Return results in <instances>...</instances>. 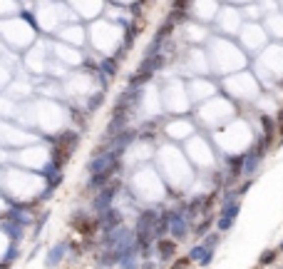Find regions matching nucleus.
I'll use <instances>...</instances> for the list:
<instances>
[{"instance_id": "obj_13", "label": "nucleus", "mask_w": 283, "mask_h": 269, "mask_svg": "<svg viewBox=\"0 0 283 269\" xmlns=\"http://www.w3.org/2000/svg\"><path fill=\"white\" fill-rule=\"evenodd\" d=\"M119 259H122V254H119L117 249H100V252L95 254V262H97V267H102V269L119 267Z\"/></svg>"}, {"instance_id": "obj_18", "label": "nucleus", "mask_w": 283, "mask_h": 269, "mask_svg": "<svg viewBox=\"0 0 283 269\" xmlns=\"http://www.w3.org/2000/svg\"><path fill=\"white\" fill-rule=\"evenodd\" d=\"M278 259V252H276V247H271V249H263L261 254H258V267H268V264H273Z\"/></svg>"}, {"instance_id": "obj_16", "label": "nucleus", "mask_w": 283, "mask_h": 269, "mask_svg": "<svg viewBox=\"0 0 283 269\" xmlns=\"http://www.w3.org/2000/svg\"><path fill=\"white\" fill-rule=\"evenodd\" d=\"M18 259H20V244L10 242V244H8V249H5V254H3V262L13 267V264H15Z\"/></svg>"}, {"instance_id": "obj_20", "label": "nucleus", "mask_w": 283, "mask_h": 269, "mask_svg": "<svg viewBox=\"0 0 283 269\" xmlns=\"http://www.w3.org/2000/svg\"><path fill=\"white\" fill-rule=\"evenodd\" d=\"M189 257L184 254V257H174L172 262H169V269H189Z\"/></svg>"}, {"instance_id": "obj_24", "label": "nucleus", "mask_w": 283, "mask_h": 269, "mask_svg": "<svg viewBox=\"0 0 283 269\" xmlns=\"http://www.w3.org/2000/svg\"><path fill=\"white\" fill-rule=\"evenodd\" d=\"M0 269H10V264H5L3 259H0Z\"/></svg>"}, {"instance_id": "obj_3", "label": "nucleus", "mask_w": 283, "mask_h": 269, "mask_svg": "<svg viewBox=\"0 0 283 269\" xmlns=\"http://www.w3.org/2000/svg\"><path fill=\"white\" fill-rule=\"evenodd\" d=\"M196 130H199V125L191 118V112H186V115H164V118H161V137L174 142V145L189 140Z\"/></svg>"}, {"instance_id": "obj_12", "label": "nucleus", "mask_w": 283, "mask_h": 269, "mask_svg": "<svg viewBox=\"0 0 283 269\" xmlns=\"http://www.w3.org/2000/svg\"><path fill=\"white\" fill-rule=\"evenodd\" d=\"M0 232L8 237V242H15L20 244L23 237H25V227L18 224V222H10V219H0Z\"/></svg>"}, {"instance_id": "obj_11", "label": "nucleus", "mask_w": 283, "mask_h": 269, "mask_svg": "<svg viewBox=\"0 0 283 269\" xmlns=\"http://www.w3.org/2000/svg\"><path fill=\"white\" fill-rule=\"evenodd\" d=\"M104 102H107V90L97 88V90H92L90 95H85V100H82V110H85L87 118H92L95 112H100V110H102V105H104Z\"/></svg>"}, {"instance_id": "obj_7", "label": "nucleus", "mask_w": 283, "mask_h": 269, "mask_svg": "<svg viewBox=\"0 0 283 269\" xmlns=\"http://www.w3.org/2000/svg\"><path fill=\"white\" fill-rule=\"evenodd\" d=\"M97 217V227H100V235L102 232H109V229H114V227H119V224H125V209L122 207H109V209H104V212H100V214H95Z\"/></svg>"}, {"instance_id": "obj_23", "label": "nucleus", "mask_w": 283, "mask_h": 269, "mask_svg": "<svg viewBox=\"0 0 283 269\" xmlns=\"http://www.w3.org/2000/svg\"><path fill=\"white\" fill-rule=\"evenodd\" d=\"M276 252H278V254H281V252H283V239H281V242H278V247H276Z\"/></svg>"}, {"instance_id": "obj_21", "label": "nucleus", "mask_w": 283, "mask_h": 269, "mask_svg": "<svg viewBox=\"0 0 283 269\" xmlns=\"http://www.w3.org/2000/svg\"><path fill=\"white\" fill-rule=\"evenodd\" d=\"M214 254H216V252H214V249H206V252H204V257H201V259H199V262H196V264H199V267H201V269H204V267H209V264H211V262H214Z\"/></svg>"}, {"instance_id": "obj_15", "label": "nucleus", "mask_w": 283, "mask_h": 269, "mask_svg": "<svg viewBox=\"0 0 283 269\" xmlns=\"http://www.w3.org/2000/svg\"><path fill=\"white\" fill-rule=\"evenodd\" d=\"M48 219H50V212L45 209V212H40V217H35V229H32V239H37L40 235H43V229H45V224H48Z\"/></svg>"}, {"instance_id": "obj_1", "label": "nucleus", "mask_w": 283, "mask_h": 269, "mask_svg": "<svg viewBox=\"0 0 283 269\" xmlns=\"http://www.w3.org/2000/svg\"><path fill=\"white\" fill-rule=\"evenodd\" d=\"M219 88H224L221 92L226 97H231L238 107L241 105H254L256 97L263 92V88L258 85V80L254 78L251 70H238V72H231L229 78H221L219 80Z\"/></svg>"}, {"instance_id": "obj_6", "label": "nucleus", "mask_w": 283, "mask_h": 269, "mask_svg": "<svg viewBox=\"0 0 283 269\" xmlns=\"http://www.w3.org/2000/svg\"><path fill=\"white\" fill-rule=\"evenodd\" d=\"M119 192H122V177L112 179L109 184H104L102 189L95 192V197H92V202H90V212H92V214H100V212L114 207L117 200H119Z\"/></svg>"}, {"instance_id": "obj_8", "label": "nucleus", "mask_w": 283, "mask_h": 269, "mask_svg": "<svg viewBox=\"0 0 283 269\" xmlns=\"http://www.w3.org/2000/svg\"><path fill=\"white\" fill-rule=\"evenodd\" d=\"M154 254H156V262L161 267H169V262L177 257V242L172 237H161L154 242Z\"/></svg>"}, {"instance_id": "obj_2", "label": "nucleus", "mask_w": 283, "mask_h": 269, "mask_svg": "<svg viewBox=\"0 0 283 269\" xmlns=\"http://www.w3.org/2000/svg\"><path fill=\"white\" fill-rule=\"evenodd\" d=\"M184 155L194 170H204V167L214 170L219 162V152L214 147V140L204 130H196L189 140H184Z\"/></svg>"}, {"instance_id": "obj_9", "label": "nucleus", "mask_w": 283, "mask_h": 269, "mask_svg": "<svg viewBox=\"0 0 283 269\" xmlns=\"http://www.w3.org/2000/svg\"><path fill=\"white\" fill-rule=\"evenodd\" d=\"M117 177H122V172H119V170H104V172H97V175H87L82 189L85 192H97V189H102L104 184H109Z\"/></svg>"}, {"instance_id": "obj_14", "label": "nucleus", "mask_w": 283, "mask_h": 269, "mask_svg": "<svg viewBox=\"0 0 283 269\" xmlns=\"http://www.w3.org/2000/svg\"><path fill=\"white\" fill-rule=\"evenodd\" d=\"M238 214H241V202L224 205V207L219 209V217H226V219H231V222H236V219H238Z\"/></svg>"}, {"instance_id": "obj_22", "label": "nucleus", "mask_w": 283, "mask_h": 269, "mask_svg": "<svg viewBox=\"0 0 283 269\" xmlns=\"http://www.w3.org/2000/svg\"><path fill=\"white\" fill-rule=\"evenodd\" d=\"M139 269H156V262H152V259H142V262H139Z\"/></svg>"}, {"instance_id": "obj_10", "label": "nucleus", "mask_w": 283, "mask_h": 269, "mask_svg": "<svg viewBox=\"0 0 283 269\" xmlns=\"http://www.w3.org/2000/svg\"><path fill=\"white\" fill-rule=\"evenodd\" d=\"M67 249H70V239H60V242H55V244L48 249V257H45V267H48V269H57V267L65 262V257H67Z\"/></svg>"}, {"instance_id": "obj_4", "label": "nucleus", "mask_w": 283, "mask_h": 269, "mask_svg": "<svg viewBox=\"0 0 283 269\" xmlns=\"http://www.w3.org/2000/svg\"><path fill=\"white\" fill-rule=\"evenodd\" d=\"M184 88H186V97H189V105H191V107L206 102L209 97H214V95L221 90V88H219V80L211 78V75L186 78V80H184Z\"/></svg>"}, {"instance_id": "obj_17", "label": "nucleus", "mask_w": 283, "mask_h": 269, "mask_svg": "<svg viewBox=\"0 0 283 269\" xmlns=\"http://www.w3.org/2000/svg\"><path fill=\"white\" fill-rule=\"evenodd\" d=\"M221 237H224V235L214 229V232H209L206 237H201V244H204L206 249H214V252H216V247L221 244Z\"/></svg>"}, {"instance_id": "obj_5", "label": "nucleus", "mask_w": 283, "mask_h": 269, "mask_svg": "<svg viewBox=\"0 0 283 269\" xmlns=\"http://www.w3.org/2000/svg\"><path fill=\"white\" fill-rule=\"evenodd\" d=\"M161 214H164V219H167V237H172L177 244L191 237V224L181 217V212L177 207H164L161 205Z\"/></svg>"}, {"instance_id": "obj_19", "label": "nucleus", "mask_w": 283, "mask_h": 269, "mask_svg": "<svg viewBox=\"0 0 283 269\" xmlns=\"http://www.w3.org/2000/svg\"><path fill=\"white\" fill-rule=\"evenodd\" d=\"M204 252H206V247L199 242V244H194V247L189 249V254H186V257H189V262H191V264H196L201 257H204Z\"/></svg>"}]
</instances>
